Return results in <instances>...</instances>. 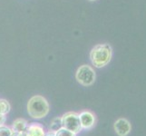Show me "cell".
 <instances>
[{
  "label": "cell",
  "mask_w": 146,
  "mask_h": 136,
  "mask_svg": "<svg viewBox=\"0 0 146 136\" xmlns=\"http://www.w3.org/2000/svg\"><path fill=\"white\" fill-rule=\"evenodd\" d=\"M46 136H54V132H52V131H49V132L46 134Z\"/></svg>",
  "instance_id": "cell-15"
},
{
  "label": "cell",
  "mask_w": 146,
  "mask_h": 136,
  "mask_svg": "<svg viewBox=\"0 0 146 136\" xmlns=\"http://www.w3.org/2000/svg\"><path fill=\"white\" fill-rule=\"evenodd\" d=\"M15 136H29V134L27 133V131H25V132H22V133H16Z\"/></svg>",
  "instance_id": "cell-14"
},
{
  "label": "cell",
  "mask_w": 146,
  "mask_h": 136,
  "mask_svg": "<svg viewBox=\"0 0 146 136\" xmlns=\"http://www.w3.org/2000/svg\"><path fill=\"white\" fill-rule=\"evenodd\" d=\"M75 79L84 86H90L95 82L96 74L92 66L84 64L78 67L76 73H75Z\"/></svg>",
  "instance_id": "cell-3"
},
{
  "label": "cell",
  "mask_w": 146,
  "mask_h": 136,
  "mask_svg": "<svg viewBox=\"0 0 146 136\" xmlns=\"http://www.w3.org/2000/svg\"><path fill=\"white\" fill-rule=\"evenodd\" d=\"M11 106L9 102L6 99H0V115H7L9 112Z\"/></svg>",
  "instance_id": "cell-9"
},
{
  "label": "cell",
  "mask_w": 146,
  "mask_h": 136,
  "mask_svg": "<svg viewBox=\"0 0 146 136\" xmlns=\"http://www.w3.org/2000/svg\"><path fill=\"white\" fill-rule=\"evenodd\" d=\"M15 133L12 128H10L6 125H1L0 126V136H14Z\"/></svg>",
  "instance_id": "cell-11"
},
{
  "label": "cell",
  "mask_w": 146,
  "mask_h": 136,
  "mask_svg": "<svg viewBox=\"0 0 146 136\" xmlns=\"http://www.w3.org/2000/svg\"><path fill=\"white\" fill-rule=\"evenodd\" d=\"M60 128H62L61 117H56L52 121L51 124H50V131H52V132H56V131L59 130Z\"/></svg>",
  "instance_id": "cell-10"
},
{
  "label": "cell",
  "mask_w": 146,
  "mask_h": 136,
  "mask_svg": "<svg viewBox=\"0 0 146 136\" xmlns=\"http://www.w3.org/2000/svg\"><path fill=\"white\" fill-rule=\"evenodd\" d=\"M54 136H76V134L62 127L57 130L56 132H54Z\"/></svg>",
  "instance_id": "cell-12"
},
{
  "label": "cell",
  "mask_w": 146,
  "mask_h": 136,
  "mask_svg": "<svg viewBox=\"0 0 146 136\" xmlns=\"http://www.w3.org/2000/svg\"><path fill=\"white\" fill-rule=\"evenodd\" d=\"M28 126V122L26 119L23 118H19L14 121V123L12 124V130L14 133H22L27 131Z\"/></svg>",
  "instance_id": "cell-8"
},
{
  "label": "cell",
  "mask_w": 146,
  "mask_h": 136,
  "mask_svg": "<svg viewBox=\"0 0 146 136\" xmlns=\"http://www.w3.org/2000/svg\"><path fill=\"white\" fill-rule=\"evenodd\" d=\"M61 121H62V127L70 131V132L77 134L82 131V126L79 120V115L76 113L69 112L64 113L61 117Z\"/></svg>",
  "instance_id": "cell-4"
},
{
  "label": "cell",
  "mask_w": 146,
  "mask_h": 136,
  "mask_svg": "<svg viewBox=\"0 0 146 136\" xmlns=\"http://www.w3.org/2000/svg\"><path fill=\"white\" fill-rule=\"evenodd\" d=\"M115 133L119 136H126L130 133L132 130V125L128 120L124 118H120L113 124Z\"/></svg>",
  "instance_id": "cell-6"
},
{
  "label": "cell",
  "mask_w": 146,
  "mask_h": 136,
  "mask_svg": "<svg viewBox=\"0 0 146 136\" xmlns=\"http://www.w3.org/2000/svg\"><path fill=\"white\" fill-rule=\"evenodd\" d=\"M6 115H0V126L1 125H4L5 123H6Z\"/></svg>",
  "instance_id": "cell-13"
},
{
  "label": "cell",
  "mask_w": 146,
  "mask_h": 136,
  "mask_svg": "<svg viewBox=\"0 0 146 136\" xmlns=\"http://www.w3.org/2000/svg\"><path fill=\"white\" fill-rule=\"evenodd\" d=\"M89 1H91V2H93V1H96V0H89Z\"/></svg>",
  "instance_id": "cell-16"
},
{
  "label": "cell",
  "mask_w": 146,
  "mask_h": 136,
  "mask_svg": "<svg viewBox=\"0 0 146 136\" xmlns=\"http://www.w3.org/2000/svg\"><path fill=\"white\" fill-rule=\"evenodd\" d=\"M113 56V49L109 44H98L90 52V60L96 68L107 65Z\"/></svg>",
  "instance_id": "cell-1"
},
{
  "label": "cell",
  "mask_w": 146,
  "mask_h": 136,
  "mask_svg": "<svg viewBox=\"0 0 146 136\" xmlns=\"http://www.w3.org/2000/svg\"><path fill=\"white\" fill-rule=\"evenodd\" d=\"M78 115L82 129L89 130L94 126L95 116L92 112H90V111H84V112L80 113Z\"/></svg>",
  "instance_id": "cell-5"
},
{
  "label": "cell",
  "mask_w": 146,
  "mask_h": 136,
  "mask_svg": "<svg viewBox=\"0 0 146 136\" xmlns=\"http://www.w3.org/2000/svg\"><path fill=\"white\" fill-rule=\"evenodd\" d=\"M27 132L29 136H46V133L44 126L38 123H28Z\"/></svg>",
  "instance_id": "cell-7"
},
{
  "label": "cell",
  "mask_w": 146,
  "mask_h": 136,
  "mask_svg": "<svg viewBox=\"0 0 146 136\" xmlns=\"http://www.w3.org/2000/svg\"><path fill=\"white\" fill-rule=\"evenodd\" d=\"M50 106L47 100L42 95H34L27 103V113L34 119H42L49 113Z\"/></svg>",
  "instance_id": "cell-2"
}]
</instances>
